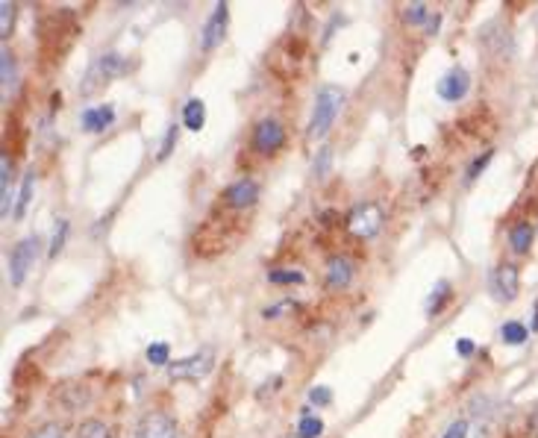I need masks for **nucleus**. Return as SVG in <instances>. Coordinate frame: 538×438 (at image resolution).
<instances>
[{"label":"nucleus","mask_w":538,"mask_h":438,"mask_svg":"<svg viewBox=\"0 0 538 438\" xmlns=\"http://www.w3.org/2000/svg\"><path fill=\"white\" fill-rule=\"evenodd\" d=\"M226 18H230V9H226V4H218L215 9H212L209 15V21L203 24V39H200V47L206 50H215L224 39V27H226Z\"/></svg>","instance_id":"6e6552de"},{"label":"nucleus","mask_w":538,"mask_h":438,"mask_svg":"<svg viewBox=\"0 0 538 438\" xmlns=\"http://www.w3.org/2000/svg\"><path fill=\"white\" fill-rule=\"evenodd\" d=\"M327 168H330V147H321L318 159H315V174L324 177V174H327Z\"/></svg>","instance_id":"2f4dec72"},{"label":"nucleus","mask_w":538,"mask_h":438,"mask_svg":"<svg viewBox=\"0 0 538 438\" xmlns=\"http://www.w3.org/2000/svg\"><path fill=\"white\" fill-rule=\"evenodd\" d=\"M333 400V392L327 385H315V389H309V403H315V406H330Z\"/></svg>","instance_id":"a878e982"},{"label":"nucleus","mask_w":538,"mask_h":438,"mask_svg":"<svg viewBox=\"0 0 538 438\" xmlns=\"http://www.w3.org/2000/svg\"><path fill=\"white\" fill-rule=\"evenodd\" d=\"M83 130L86 132H103L112 121H115V109H112L109 104H101V106H91V109H86L83 112Z\"/></svg>","instance_id":"ddd939ff"},{"label":"nucleus","mask_w":538,"mask_h":438,"mask_svg":"<svg viewBox=\"0 0 538 438\" xmlns=\"http://www.w3.org/2000/svg\"><path fill=\"white\" fill-rule=\"evenodd\" d=\"M444 438H468V424H465V420H456V424L447 427Z\"/></svg>","instance_id":"72a5a7b5"},{"label":"nucleus","mask_w":538,"mask_h":438,"mask_svg":"<svg viewBox=\"0 0 538 438\" xmlns=\"http://www.w3.org/2000/svg\"><path fill=\"white\" fill-rule=\"evenodd\" d=\"M477 347H474V342L470 339H462V342H456V353H459V356H470V353H474Z\"/></svg>","instance_id":"f704fd0d"},{"label":"nucleus","mask_w":538,"mask_h":438,"mask_svg":"<svg viewBox=\"0 0 538 438\" xmlns=\"http://www.w3.org/2000/svg\"><path fill=\"white\" fill-rule=\"evenodd\" d=\"M532 427L538 430V406H535V412H532Z\"/></svg>","instance_id":"c9c22d12"},{"label":"nucleus","mask_w":538,"mask_h":438,"mask_svg":"<svg viewBox=\"0 0 538 438\" xmlns=\"http://www.w3.org/2000/svg\"><path fill=\"white\" fill-rule=\"evenodd\" d=\"M488 159H492V150H485V154H482L480 159H474V165L468 168V180H474V177H477V174L482 171V168L488 165Z\"/></svg>","instance_id":"473e14b6"},{"label":"nucleus","mask_w":538,"mask_h":438,"mask_svg":"<svg viewBox=\"0 0 538 438\" xmlns=\"http://www.w3.org/2000/svg\"><path fill=\"white\" fill-rule=\"evenodd\" d=\"M509 242H512V250H515V254H527V250L532 247V227H530L527 221L515 224L512 232H509Z\"/></svg>","instance_id":"f3484780"},{"label":"nucleus","mask_w":538,"mask_h":438,"mask_svg":"<svg viewBox=\"0 0 538 438\" xmlns=\"http://www.w3.org/2000/svg\"><path fill=\"white\" fill-rule=\"evenodd\" d=\"M77 438H109V427L103 424V420H83L77 430Z\"/></svg>","instance_id":"412c9836"},{"label":"nucleus","mask_w":538,"mask_h":438,"mask_svg":"<svg viewBox=\"0 0 538 438\" xmlns=\"http://www.w3.org/2000/svg\"><path fill=\"white\" fill-rule=\"evenodd\" d=\"M127 71V62L118 56V54H103L91 62V68L86 71L83 82H79V94H97L103 86H109L115 77H121Z\"/></svg>","instance_id":"f03ea898"},{"label":"nucleus","mask_w":538,"mask_h":438,"mask_svg":"<svg viewBox=\"0 0 538 438\" xmlns=\"http://www.w3.org/2000/svg\"><path fill=\"white\" fill-rule=\"evenodd\" d=\"M345 104V92L338 86H321L318 97H315V109H312V124H309V136L312 139H324L330 132V127L335 124V118Z\"/></svg>","instance_id":"f257e3e1"},{"label":"nucleus","mask_w":538,"mask_h":438,"mask_svg":"<svg viewBox=\"0 0 538 438\" xmlns=\"http://www.w3.org/2000/svg\"><path fill=\"white\" fill-rule=\"evenodd\" d=\"M36 250H39V239H36V235L21 239L18 244L12 247V254H9V280H12V285H24L32 262H36Z\"/></svg>","instance_id":"20e7f679"},{"label":"nucleus","mask_w":538,"mask_h":438,"mask_svg":"<svg viewBox=\"0 0 538 438\" xmlns=\"http://www.w3.org/2000/svg\"><path fill=\"white\" fill-rule=\"evenodd\" d=\"M148 362L150 365H165L168 362V344H162V342L150 344L148 347Z\"/></svg>","instance_id":"cd10ccee"},{"label":"nucleus","mask_w":538,"mask_h":438,"mask_svg":"<svg viewBox=\"0 0 538 438\" xmlns=\"http://www.w3.org/2000/svg\"><path fill=\"white\" fill-rule=\"evenodd\" d=\"M447 297H450V282H447V280H442V282L435 285V292L430 294V300H427V312H430V315H435L438 309H442V303H444Z\"/></svg>","instance_id":"4be33fe9"},{"label":"nucleus","mask_w":538,"mask_h":438,"mask_svg":"<svg viewBox=\"0 0 538 438\" xmlns=\"http://www.w3.org/2000/svg\"><path fill=\"white\" fill-rule=\"evenodd\" d=\"M0 65H4V92H9V86L15 82V59L9 50H0Z\"/></svg>","instance_id":"b1692460"},{"label":"nucleus","mask_w":538,"mask_h":438,"mask_svg":"<svg viewBox=\"0 0 538 438\" xmlns=\"http://www.w3.org/2000/svg\"><path fill=\"white\" fill-rule=\"evenodd\" d=\"M12 18H15V4L4 0V4H0V36L4 39L12 32Z\"/></svg>","instance_id":"5701e85b"},{"label":"nucleus","mask_w":538,"mask_h":438,"mask_svg":"<svg viewBox=\"0 0 538 438\" xmlns=\"http://www.w3.org/2000/svg\"><path fill=\"white\" fill-rule=\"evenodd\" d=\"M500 339L506 344H524L530 339V330L524 324H518V321H509V324L500 327Z\"/></svg>","instance_id":"a211bd4d"},{"label":"nucleus","mask_w":538,"mask_h":438,"mask_svg":"<svg viewBox=\"0 0 538 438\" xmlns=\"http://www.w3.org/2000/svg\"><path fill=\"white\" fill-rule=\"evenodd\" d=\"M9 180H12V165L9 156H0V215L9 218V204H12V192H9Z\"/></svg>","instance_id":"dca6fc26"},{"label":"nucleus","mask_w":538,"mask_h":438,"mask_svg":"<svg viewBox=\"0 0 538 438\" xmlns=\"http://www.w3.org/2000/svg\"><path fill=\"white\" fill-rule=\"evenodd\" d=\"M286 144V132L280 127V121H274V118H262V121L256 124L253 130V147L259 154H276Z\"/></svg>","instance_id":"423d86ee"},{"label":"nucleus","mask_w":538,"mask_h":438,"mask_svg":"<svg viewBox=\"0 0 538 438\" xmlns=\"http://www.w3.org/2000/svg\"><path fill=\"white\" fill-rule=\"evenodd\" d=\"M350 280H353V265L347 259H341V256L330 259V265H327V289L338 292V289H345Z\"/></svg>","instance_id":"4468645a"},{"label":"nucleus","mask_w":538,"mask_h":438,"mask_svg":"<svg viewBox=\"0 0 538 438\" xmlns=\"http://www.w3.org/2000/svg\"><path fill=\"white\" fill-rule=\"evenodd\" d=\"M518 285H520V277H518V268L515 265H500L497 271L492 274V289H494V297L497 300H515L518 294Z\"/></svg>","instance_id":"9d476101"},{"label":"nucleus","mask_w":538,"mask_h":438,"mask_svg":"<svg viewBox=\"0 0 538 438\" xmlns=\"http://www.w3.org/2000/svg\"><path fill=\"white\" fill-rule=\"evenodd\" d=\"M212 365H215L212 353H194V356L171 362L168 365V377L171 380H200L212 370Z\"/></svg>","instance_id":"39448f33"},{"label":"nucleus","mask_w":538,"mask_h":438,"mask_svg":"<svg viewBox=\"0 0 538 438\" xmlns=\"http://www.w3.org/2000/svg\"><path fill=\"white\" fill-rule=\"evenodd\" d=\"M177 124H171L168 127V132H165V139H162V147H159V154H156V159L159 162H165L168 156H171V150H174V144H177Z\"/></svg>","instance_id":"393cba45"},{"label":"nucleus","mask_w":538,"mask_h":438,"mask_svg":"<svg viewBox=\"0 0 538 438\" xmlns=\"http://www.w3.org/2000/svg\"><path fill=\"white\" fill-rule=\"evenodd\" d=\"M32 185H36V171H27L24 182H21V197H18V206H15V218H24L27 206H30V197H32Z\"/></svg>","instance_id":"aec40b11"},{"label":"nucleus","mask_w":538,"mask_h":438,"mask_svg":"<svg viewBox=\"0 0 538 438\" xmlns=\"http://www.w3.org/2000/svg\"><path fill=\"white\" fill-rule=\"evenodd\" d=\"M403 18L409 24H421L423 18H427V4H409L406 12H403Z\"/></svg>","instance_id":"c756f323"},{"label":"nucleus","mask_w":538,"mask_h":438,"mask_svg":"<svg viewBox=\"0 0 538 438\" xmlns=\"http://www.w3.org/2000/svg\"><path fill=\"white\" fill-rule=\"evenodd\" d=\"M27 438H65V430L59 424H44L39 430H32Z\"/></svg>","instance_id":"c85d7f7f"},{"label":"nucleus","mask_w":538,"mask_h":438,"mask_svg":"<svg viewBox=\"0 0 538 438\" xmlns=\"http://www.w3.org/2000/svg\"><path fill=\"white\" fill-rule=\"evenodd\" d=\"M532 330H538V303H535V321H532Z\"/></svg>","instance_id":"e433bc0d"},{"label":"nucleus","mask_w":538,"mask_h":438,"mask_svg":"<svg viewBox=\"0 0 538 438\" xmlns=\"http://www.w3.org/2000/svg\"><path fill=\"white\" fill-rule=\"evenodd\" d=\"M53 403H59L65 412L83 409L86 403H89V389H86L83 382H65V385H59V389L53 392Z\"/></svg>","instance_id":"f8f14e48"},{"label":"nucleus","mask_w":538,"mask_h":438,"mask_svg":"<svg viewBox=\"0 0 538 438\" xmlns=\"http://www.w3.org/2000/svg\"><path fill=\"white\" fill-rule=\"evenodd\" d=\"M65 235H68V221H59V230L53 232L51 250H47V256H51V259H56V254H59V250H62V244H65Z\"/></svg>","instance_id":"bb28decb"},{"label":"nucleus","mask_w":538,"mask_h":438,"mask_svg":"<svg viewBox=\"0 0 538 438\" xmlns=\"http://www.w3.org/2000/svg\"><path fill=\"white\" fill-rule=\"evenodd\" d=\"M183 124H186L188 130H203V124H206V106H203L200 97H188V100H186V106H183Z\"/></svg>","instance_id":"2eb2a0df"},{"label":"nucleus","mask_w":538,"mask_h":438,"mask_svg":"<svg viewBox=\"0 0 538 438\" xmlns=\"http://www.w3.org/2000/svg\"><path fill=\"white\" fill-rule=\"evenodd\" d=\"M256 197H259V185L253 180H238L233 182L230 189H224V204L226 206H233V209H248L256 204Z\"/></svg>","instance_id":"1a4fd4ad"},{"label":"nucleus","mask_w":538,"mask_h":438,"mask_svg":"<svg viewBox=\"0 0 538 438\" xmlns=\"http://www.w3.org/2000/svg\"><path fill=\"white\" fill-rule=\"evenodd\" d=\"M268 280H271V282H297V285H300V282H303V274H300V271H271Z\"/></svg>","instance_id":"7c9ffc66"},{"label":"nucleus","mask_w":538,"mask_h":438,"mask_svg":"<svg viewBox=\"0 0 538 438\" xmlns=\"http://www.w3.org/2000/svg\"><path fill=\"white\" fill-rule=\"evenodd\" d=\"M324 435V420L315 415H303L297 424V438H321Z\"/></svg>","instance_id":"6ab92c4d"},{"label":"nucleus","mask_w":538,"mask_h":438,"mask_svg":"<svg viewBox=\"0 0 538 438\" xmlns=\"http://www.w3.org/2000/svg\"><path fill=\"white\" fill-rule=\"evenodd\" d=\"M468 89H470V77H468V71H462V68L447 71V74L442 77V82H438V94H442L444 100H450V104L462 100V97L468 94Z\"/></svg>","instance_id":"9b49d317"},{"label":"nucleus","mask_w":538,"mask_h":438,"mask_svg":"<svg viewBox=\"0 0 538 438\" xmlns=\"http://www.w3.org/2000/svg\"><path fill=\"white\" fill-rule=\"evenodd\" d=\"M139 438H177V424L165 412H148L139 420Z\"/></svg>","instance_id":"0eeeda50"},{"label":"nucleus","mask_w":538,"mask_h":438,"mask_svg":"<svg viewBox=\"0 0 538 438\" xmlns=\"http://www.w3.org/2000/svg\"><path fill=\"white\" fill-rule=\"evenodd\" d=\"M383 227V209L377 204H362L347 215V232L353 239H373Z\"/></svg>","instance_id":"7ed1b4c3"}]
</instances>
